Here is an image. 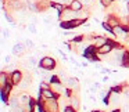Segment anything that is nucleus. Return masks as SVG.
<instances>
[{"label": "nucleus", "instance_id": "13", "mask_svg": "<svg viewBox=\"0 0 129 112\" xmlns=\"http://www.w3.org/2000/svg\"><path fill=\"white\" fill-rule=\"evenodd\" d=\"M82 6H83V4H82L81 0H74L72 3L70 4V9H72L74 11H81V10H82Z\"/></svg>", "mask_w": 129, "mask_h": 112}, {"label": "nucleus", "instance_id": "1", "mask_svg": "<svg viewBox=\"0 0 129 112\" xmlns=\"http://www.w3.org/2000/svg\"><path fill=\"white\" fill-rule=\"evenodd\" d=\"M39 65H40L42 69L49 71V69H53V68L56 67V61H54L53 57H43V58L40 60V64Z\"/></svg>", "mask_w": 129, "mask_h": 112}, {"label": "nucleus", "instance_id": "21", "mask_svg": "<svg viewBox=\"0 0 129 112\" xmlns=\"http://www.w3.org/2000/svg\"><path fill=\"white\" fill-rule=\"evenodd\" d=\"M24 44H25V47H28V48H32V47H34V42H32V40H29V39H26Z\"/></svg>", "mask_w": 129, "mask_h": 112}, {"label": "nucleus", "instance_id": "19", "mask_svg": "<svg viewBox=\"0 0 129 112\" xmlns=\"http://www.w3.org/2000/svg\"><path fill=\"white\" fill-rule=\"evenodd\" d=\"M101 6H104V7L112 6V0H101Z\"/></svg>", "mask_w": 129, "mask_h": 112}, {"label": "nucleus", "instance_id": "25", "mask_svg": "<svg viewBox=\"0 0 129 112\" xmlns=\"http://www.w3.org/2000/svg\"><path fill=\"white\" fill-rule=\"evenodd\" d=\"M4 61H6L7 64H10V61H11V57H10V55H6V57H4Z\"/></svg>", "mask_w": 129, "mask_h": 112}, {"label": "nucleus", "instance_id": "4", "mask_svg": "<svg viewBox=\"0 0 129 112\" xmlns=\"http://www.w3.org/2000/svg\"><path fill=\"white\" fill-rule=\"evenodd\" d=\"M126 33H128V32H126V29L123 28L122 25H118V26H115V28H112V35H114V36H117V37H126Z\"/></svg>", "mask_w": 129, "mask_h": 112}, {"label": "nucleus", "instance_id": "24", "mask_svg": "<svg viewBox=\"0 0 129 112\" xmlns=\"http://www.w3.org/2000/svg\"><path fill=\"white\" fill-rule=\"evenodd\" d=\"M81 2H82V4H85V6H89L92 0H81Z\"/></svg>", "mask_w": 129, "mask_h": 112}, {"label": "nucleus", "instance_id": "16", "mask_svg": "<svg viewBox=\"0 0 129 112\" xmlns=\"http://www.w3.org/2000/svg\"><path fill=\"white\" fill-rule=\"evenodd\" d=\"M71 106H72L74 109H78V108H79V100H78L76 97L71 98Z\"/></svg>", "mask_w": 129, "mask_h": 112}, {"label": "nucleus", "instance_id": "29", "mask_svg": "<svg viewBox=\"0 0 129 112\" xmlns=\"http://www.w3.org/2000/svg\"><path fill=\"white\" fill-rule=\"evenodd\" d=\"M128 11H129V3H128Z\"/></svg>", "mask_w": 129, "mask_h": 112}, {"label": "nucleus", "instance_id": "9", "mask_svg": "<svg viewBox=\"0 0 129 112\" xmlns=\"http://www.w3.org/2000/svg\"><path fill=\"white\" fill-rule=\"evenodd\" d=\"M112 48H114V47L107 43V44H104V46H101V47L97 48V53L99 54H108V53H111V51H112Z\"/></svg>", "mask_w": 129, "mask_h": 112}, {"label": "nucleus", "instance_id": "22", "mask_svg": "<svg viewBox=\"0 0 129 112\" xmlns=\"http://www.w3.org/2000/svg\"><path fill=\"white\" fill-rule=\"evenodd\" d=\"M28 28H29V31H31L32 33H36V28H35V25H34V24H29V26H28Z\"/></svg>", "mask_w": 129, "mask_h": 112}, {"label": "nucleus", "instance_id": "5", "mask_svg": "<svg viewBox=\"0 0 129 112\" xmlns=\"http://www.w3.org/2000/svg\"><path fill=\"white\" fill-rule=\"evenodd\" d=\"M40 97L45 98V100H53V98L57 97V94L51 89H47V90H40Z\"/></svg>", "mask_w": 129, "mask_h": 112}, {"label": "nucleus", "instance_id": "8", "mask_svg": "<svg viewBox=\"0 0 129 112\" xmlns=\"http://www.w3.org/2000/svg\"><path fill=\"white\" fill-rule=\"evenodd\" d=\"M93 42H94V46L99 48V47H101V46L107 44V43H108V40H107L104 36H96L94 39H93Z\"/></svg>", "mask_w": 129, "mask_h": 112}, {"label": "nucleus", "instance_id": "17", "mask_svg": "<svg viewBox=\"0 0 129 112\" xmlns=\"http://www.w3.org/2000/svg\"><path fill=\"white\" fill-rule=\"evenodd\" d=\"M122 65H123V67H129V53H123Z\"/></svg>", "mask_w": 129, "mask_h": 112}, {"label": "nucleus", "instance_id": "28", "mask_svg": "<svg viewBox=\"0 0 129 112\" xmlns=\"http://www.w3.org/2000/svg\"><path fill=\"white\" fill-rule=\"evenodd\" d=\"M112 112H122V111H121V109H114Z\"/></svg>", "mask_w": 129, "mask_h": 112}, {"label": "nucleus", "instance_id": "3", "mask_svg": "<svg viewBox=\"0 0 129 112\" xmlns=\"http://www.w3.org/2000/svg\"><path fill=\"white\" fill-rule=\"evenodd\" d=\"M96 53H97V47L96 46H89V47L85 50L83 55L86 57V58H89L90 61H97V57H96Z\"/></svg>", "mask_w": 129, "mask_h": 112}, {"label": "nucleus", "instance_id": "14", "mask_svg": "<svg viewBox=\"0 0 129 112\" xmlns=\"http://www.w3.org/2000/svg\"><path fill=\"white\" fill-rule=\"evenodd\" d=\"M65 84H67L68 89H74V87L78 86V79H76V78H67Z\"/></svg>", "mask_w": 129, "mask_h": 112}, {"label": "nucleus", "instance_id": "12", "mask_svg": "<svg viewBox=\"0 0 129 112\" xmlns=\"http://www.w3.org/2000/svg\"><path fill=\"white\" fill-rule=\"evenodd\" d=\"M18 101H20L21 105H28V104L32 101V98L29 97L28 94H21L20 97H18Z\"/></svg>", "mask_w": 129, "mask_h": 112}, {"label": "nucleus", "instance_id": "26", "mask_svg": "<svg viewBox=\"0 0 129 112\" xmlns=\"http://www.w3.org/2000/svg\"><path fill=\"white\" fill-rule=\"evenodd\" d=\"M9 36V31H3V37H7Z\"/></svg>", "mask_w": 129, "mask_h": 112}, {"label": "nucleus", "instance_id": "2", "mask_svg": "<svg viewBox=\"0 0 129 112\" xmlns=\"http://www.w3.org/2000/svg\"><path fill=\"white\" fill-rule=\"evenodd\" d=\"M9 82L13 86H20V83L22 82V73H21L20 71H13V73L10 75Z\"/></svg>", "mask_w": 129, "mask_h": 112}, {"label": "nucleus", "instance_id": "7", "mask_svg": "<svg viewBox=\"0 0 129 112\" xmlns=\"http://www.w3.org/2000/svg\"><path fill=\"white\" fill-rule=\"evenodd\" d=\"M24 50H25V44L17 43V44H14V47H13V54H14V55H21V54H24Z\"/></svg>", "mask_w": 129, "mask_h": 112}, {"label": "nucleus", "instance_id": "20", "mask_svg": "<svg viewBox=\"0 0 129 112\" xmlns=\"http://www.w3.org/2000/svg\"><path fill=\"white\" fill-rule=\"evenodd\" d=\"M101 25H103V28L106 29V31H108V32H111V33H112V28L108 25V22H107V21H106V22H103Z\"/></svg>", "mask_w": 129, "mask_h": 112}, {"label": "nucleus", "instance_id": "18", "mask_svg": "<svg viewBox=\"0 0 129 112\" xmlns=\"http://www.w3.org/2000/svg\"><path fill=\"white\" fill-rule=\"evenodd\" d=\"M123 87H125V86H114V87L111 89V91H112V93H117V94H118V93H121V91L123 90Z\"/></svg>", "mask_w": 129, "mask_h": 112}, {"label": "nucleus", "instance_id": "15", "mask_svg": "<svg viewBox=\"0 0 129 112\" xmlns=\"http://www.w3.org/2000/svg\"><path fill=\"white\" fill-rule=\"evenodd\" d=\"M10 9L18 11V10L22 9V3H21L20 0H11V2H10Z\"/></svg>", "mask_w": 129, "mask_h": 112}, {"label": "nucleus", "instance_id": "27", "mask_svg": "<svg viewBox=\"0 0 129 112\" xmlns=\"http://www.w3.org/2000/svg\"><path fill=\"white\" fill-rule=\"evenodd\" d=\"M6 18H7V20H9V21H10V22H13V18H11V17H10V15H9V14H6Z\"/></svg>", "mask_w": 129, "mask_h": 112}, {"label": "nucleus", "instance_id": "11", "mask_svg": "<svg viewBox=\"0 0 129 112\" xmlns=\"http://www.w3.org/2000/svg\"><path fill=\"white\" fill-rule=\"evenodd\" d=\"M9 79H10V76H7V73L4 72V71L0 72V86H2V89L9 83Z\"/></svg>", "mask_w": 129, "mask_h": 112}, {"label": "nucleus", "instance_id": "6", "mask_svg": "<svg viewBox=\"0 0 129 112\" xmlns=\"http://www.w3.org/2000/svg\"><path fill=\"white\" fill-rule=\"evenodd\" d=\"M75 11L72 9H65L62 11V21H74L75 20Z\"/></svg>", "mask_w": 129, "mask_h": 112}, {"label": "nucleus", "instance_id": "10", "mask_svg": "<svg viewBox=\"0 0 129 112\" xmlns=\"http://www.w3.org/2000/svg\"><path fill=\"white\" fill-rule=\"evenodd\" d=\"M107 22H108V25L111 26V28H115V26L121 25L119 20H118L117 17H114V15H108V17H107Z\"/></svg>", "mask_w": 129, "mask_h": 112}, {"label": "nucleus", "instance_id": "23", "mask_svg": "<svg viewBox=\"0 0 129 112\" xmlns=\"http://www.w3.org/2000/svg\"><path fill=\"white\" fill-rule=\"evenodd\" d=\"M64 112H76V109H74L72 106H67V108L64 109Z\"/></svg>", "mask_w": 129, "mask_h": 112}]
</instances>
